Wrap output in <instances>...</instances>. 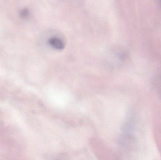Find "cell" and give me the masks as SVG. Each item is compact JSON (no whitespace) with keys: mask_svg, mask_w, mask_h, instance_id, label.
<instances>
[{"mask_svg":"<svg viewBox=\"0 0 161 160\" xmlns=\"http://www.w3.org/2000/svg\"><path fill=\"white\" fill-rule=\"evenodd\" d=\"M51 47L57 50H62L65 48V44L60 39L56 37L51 38L48 41Z\"/></svg>","mask_w":161,"mask_h":160,"instance_id":"1","label":"cell"},{"mask_svg":"<svg viewBox=\"0 0 161 160\" xmlns=\"http://www.w3.org/2000/svg\"><path fill=\"white\" fill-rule=\"evenodd\" d=\"M19 14L20 16L23 18H27L28 17V15H29L28 9L26 8H23V9H22L20 11Z\"/></svg>","mask_w":161,"mask_h":160,"instance_id":"2","label":"cell"},{"mask_svg":"<svg viewBox=\"0 0 161 160\" xmlns=\"http://www.w3.org/2000/svg\"><path fill=\"white\" fill-rule=\"evenodd\" d=\"M158 1L159 3L161 5V0H158Z\"/></svg>","mask_w":161,"mask_h":160,"instance_id":"3","label":"cell"}]
</instances>
